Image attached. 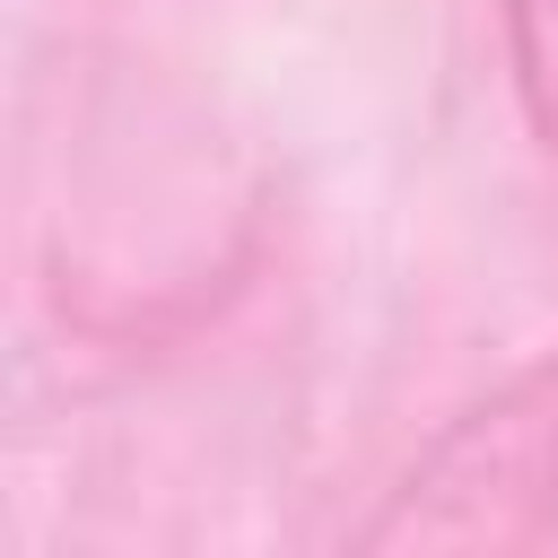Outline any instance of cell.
Instances as JSON below:
<instances>
[{"instance_id": "1", "label": "cell", "mask_w": 558, "mask_h": 558, "mask_svg": "<svg viewBox=\"0 0 558 558\" xmlns=\"http://www.w3.org/2000/svg\"><path fill=\"white\" fill-rule=\"evenodd\" d=\"M558 514V357L497 384L462 410L392 506L366 523V549H514Z\"/></svg>"}, {"instance_id": "2", "label": "cell", "mask_w": 558, "mask_h": 558, "mask_svg": "<svg viewBox=\"0 0 558 558\" xmlns=\"http://www.w3.org/2000/svg\"><path fill=\"white\" fill-rule=\"evenodd\" d=\"M506 61L532 131L558 148V0H506Z\"/></svg>"}]
</instances>
